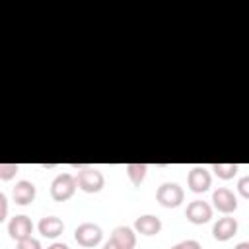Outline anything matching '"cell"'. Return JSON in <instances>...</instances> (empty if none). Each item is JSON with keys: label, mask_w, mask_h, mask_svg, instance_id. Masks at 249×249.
Segmentation results:
<instances>
[{"label": "cell", "mask_w": 249, "mask_h": 249, "mask_svg": "<svg viewBox=\"0 0 249 249\" xmlns=\"http://www.w3.org/2000/svg\"><path fill=\"white\" fill-rule=\"evenodd\" d=\"M78 169L76 175V185L84 193H99L105 185V177L97 167L91 165H74Z\"/></svg>", "instance_id": "cell-1"}, {"label": "cell", "mask_w": 249, "mask_h": 249, "mask_svg": "<svg viewBox=\"0 0 249 249\" xmlns=\"http://www.w3.org/2000/svg\"><path fill=\"white\" fill-rule=\"evenodd\" d=\"M76 189H78V185H76V177L72 173H58L51 183V196L56 202H64L74 196Z\"/></svg>", "instance_id": "cell-2"}, {"label": "cell", "mask_w": 249, "mask_h": 249, "mask_svg": "<svg viewBox=\"0 0 249 249\" xmlns=\"http://www.w3.org/2000/svg\"><path fill=\"white\" fill-rule=\"evenodd\" d=\"M185 198V191L177 183H161L156 191V200L163 208H177Z\"/></svg>", "instance_id": "cell-3"}, {"label": "cell", "mask_w": 249, "mask_h": 249, "mask_svg": "<svg viewBox=\"0 0 249 249\" xmlns=\"http://www.w3.org/2000/svg\"><path fill=\"white\" fill-rule=\"evenodd\" d=\"M74 239L78 241V245L82 247H95L101 243L103 239V231L97 224L91 222H84L74 230Z\"/></svg>", "instance_id": "cell-4"}, {"label": "cell", "mask_w": 249, "mask_h": 249, "mask_svg": "<svg viewBox=\"0 0 249 249\" xmlns=\"http://www.w3.org/2000/svg\"><path fill=\"white\" fill-rule=\"evenodd\" d=\"M187 183H189V189L193 193H206L210 189V185H212V175H210V171L206 167L196 165V167H193L189 171Z\"/></svg>", "instance_id": "cell-5"}, {"label": "cell", "mask_w": 249, "mask_h": 249, "mask_svg": "<svg viewBox=\"0 0 249 249\" xmlns=\"http://www.w3.org/2000/svg\"><path fill=\"white\" fill-rule=\"evenodd\" d=\"M212 202H214V208L222 214H231L237 210V196L226 187H220L212 193Z\"/></svg>", "instance_id": "cell-6"}, {"label": "cell", "mask_w": 249, "mask_h": 249, "mask_svg": "<svg viewBox=\"0 0 249 249\" xmlns=\"http://www.w3.org/2000/svg\"><path fill=\"white\" fill-rule=\"evenodd\" d=\"M185 216L191 224H196V226L206 224L212 218V206L204 200H193V202H189V206L185 210Z\"/></svg>", "instance_id": "cell-7"}, {"label": "cell", "mask_w": 249, "mask_h": 249, "mask_svg": "<svg viewBox=\"0 0 249 249\" xmlns=\"http://www.w3.org/2000/svg\"><path fill=\"white\" fill-rule=\"evenodd\" d=\"M8 233H10L12 239L21 241V239H25V237H31V233H33V224H31V220H29L25 214H18V216L10 218V222H8Z\"/></svg>", "instance_id": "cell-8"}, {"label": "cell", "mask_w": 249, "mask_h": 249, "mask_svg": "<svg viewBox=\"0 0 249 249\" xmlns=\"http://www.w3.org/2000/svg\"><path fill=\"white\" fill-rule=\"evenodd\" d=\"M35 195H37L35 185H33L31 181H25V179L18 181V183H16V187L12 189L14 202H16V204H19V206H27L29 202H33V200H35Z\"/></svg>", "instance_id": "cell-9"}, {"label": "cell", "mask_w": 249, "mask_h": 249, "mask_svg": "<svg viewBox=\"0 0 249 249\" xmlns=\"http://www.w3.org/2000/svg\"><path fill=\"white\" fill-rule=\"evenodd\" d=\"M235 233H237V220L231 218V216L220 218V220L214 224V228H212V235H214V239H218V241H228V239H231Z\"/></svg>", "instance_id": "cell-10"}, {"label": "cell", "mask_w": 249, "mask_h": 249, "mask_svg": "<svg viewBox=\"0 0 249 249\" xmlns=\"http://www.w3.org/2000/svg\"><path fill=\"white\" fill-rule=\"evenodd\" d=\"M111 241L119 249H134L136 247V233L128 226H117L111 231Z\"/></svg>", "instance_id": "cell-11"}, {"label": "cell", "mask_w": 249, "mask_h": 249, "mask_svg": "<svg viewBox=\"0 0 249 249\" xmlns=\"http://www.w3.org/2000/svg\"><path fill=\"white\" fill-rule=\"evenodd\" d=\"M134 230L142 235H156L161 230V220L154 214H144L134 220Z\"/></svg>", "instance_id": "cell-12"}, {"label": "cell", "mask_w": 249, "mask_h": 249, "mask_svg": "<svg viewBox=\"0 0 249 249\" xmlns=\"http://www.w3.org/2000/svg\"><path fill=\"white\" fill-rule=\"evenodd\" d=\"M37 228H39V233L43 237H51V239L58 237L64 231V224L56 216H45V218H41L39 224H37Z\"/></svg>", "instance_id": "cell-13"}, {"label": "cell", "mask_w": 249, "mask_h": 249, "mask_svg": "<svg viewBox=\"0 0 249 249\" xmlns=\"http://www.w3.org/2000/svg\"><path fill=\"white\" fill-rule=\"evenodd\" d=\"M146 171H148L146 163H126V175H128V179L132 181L134 187L142 185V181L146 177Z\"/></svg>", "instance_id": "cell-14"}, {"label": "cell", "mask_w": 249, "mask_h": 249, "mask_svg": "<svg viewBox=\"0 0 249 249\" xmlns=\"http://www.w3.org/2000/svg\"><path fill=\"white\" fill-rule=\"evenodd\" d=\"M212 171H214L220 179L228 181V179H233V177L237 175L239 165H237V163H214V165H212Z\"/></svg>", "instance_id": "cell-15"}, {"label": "cell", "mask_w": 249, "mask_h": 249, "mask_svg": "<svg viewBox=\"0 0 249 249\" xmlns=\"http://www.w3.org/2000/svg\"><path fill=\"white\" fill-rule=\"evenodd\" d=\"M18 171H19L18 163H0V179L2 181H10Z\"/></svg>", "instance_id": "cell-16"}, {"label": "cell", "mask_w": 249, "mask_h": 249, "mask_svg": "<svg viewBox=\"0 0 249 249\" xmlns=\"http://www.w3.org/2000/svg\"><path fill=\"white\" fill-rule=\"evenodd\" d=\"M18 249H43L41 247V241L35 239V237H25L21 241H18Z\"/></svg>", "instance_id": "cell-17"}, {"label": "cell", "mask_w": 249, "mask_h": 249, "mask_svg": "<svg viewBox=\"0 0 249 249\" xmlns=\"http://www.w3.org/2000/svg\"><path fill=\"white\" fill-rule=\"evenodd\" d=\"M169 249H202V245H200L196 239H185V241L175 243V245L169 247Z\"/></svg>", "instance_id": "cell-18"}, {"label": "cell", "mask_w": 249, "mask_h": 249, "mask_svg": "<svg viewBox=\"0 0 249 249\" xmlns=\"http://www.w3.org/2000/svg\"><path fill=\"white\" fill-rule=\"evenodd\" d=\"M237 191L243 198H249V177H241L237 183Z\"/></svg>", "instance_id": "cell-19"}, {"label": "cell", "mask_w": 249, "mask_h": 249, "mask_svg": "<svg viewBox=\"0 0 249 249\" xmlns=\"http://www.w3.org/2000/svg\"><path fill=\"white\" fill-rule=\"evenodd\" d=\"M6 216H8V198H6V195L0 191V224L6 220Z\"/></svg>", "instance_id": "cell-20"}, {"label": "cell", "mask_w": 249, "mask_h": 249, "mask_svg": "<svg viewBox=\"0 0 249 249\" xmlns=\"http://www.w3.org/2000/svg\"><path fill=\"white\" fill-rule=\"evenodd\" d=\"M47 249H70V247H68L66 243H58V241H56V243H51Z\"/></svg>", "instance_id": "cell-21"}, {"label": "cell", "mask_w": 249, "mask_h": 249, "mask_svg": "<svg viewBox=\"0 0 249 249\" xmlns=\"http://www.w3.org/2000/svg\"><path fill=\"white\" fill-rule=\"evenodd\" d=\"M101 249H119V247H117V245H115V243H113V241L109 239V241H107V243H105V245H103Z\"/></svg>", "instance_id": "cell-22"}, {"label": "cell", "mask_w": 249, "mask_h": 249, "mask_svg": "<svg viewBox=\"0 0 249 249\" xmlns=\"http://www.w3.org/2000/svg\"><path fill=\"white\" fill-rule=\"evenodd\" d=\"M233 249H249V243H247V241H241V243H237Z\"/></svg>", "instance_id": "cell-23"}]
</instances>
